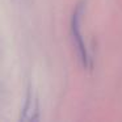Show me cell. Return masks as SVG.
Returning <instances> with one entry per match:
<instances>
[{
	"label": "cell",
	"instance_id": "6da1fadb",
	"mask_svg": "<svg viewBox=\"0 0 122 122\" xmlns=\"http://www.w3.org/2000/svg\"><path fill=\"white\" fill-rule=\"evenodd\" d=\"M84 7L85 4L79 3L75 8L74 13H72V19H71V34H72V40H74V43L76 46V50L79 53V58L81 61L83 66L85 68H91L92 67V59L89 56V53H88V49L84 43V38L81 36V32H80V22H81V16L84 13Z\"/></svg>",
	"mask_w": 122,
	"mask_h": 122
},
{
	"label": "cell",
	"instance_id": "7a4b0ae2",
	"mask_svg": "<svg viewBox=\"0 0 122 122\" xmlns=\"http://www.w3.org/2000/svg\"><path fill=\"white\" fill-rule=\"evenodd\" d=\"M38 117V102L37 97L34 96V93L32 91H29L26 98V104L24 108V113H22L21 119L22 121H33Z\"/></svg>",
	"mask_w": 122,
	"mask_h": 122
}]
</instances>
